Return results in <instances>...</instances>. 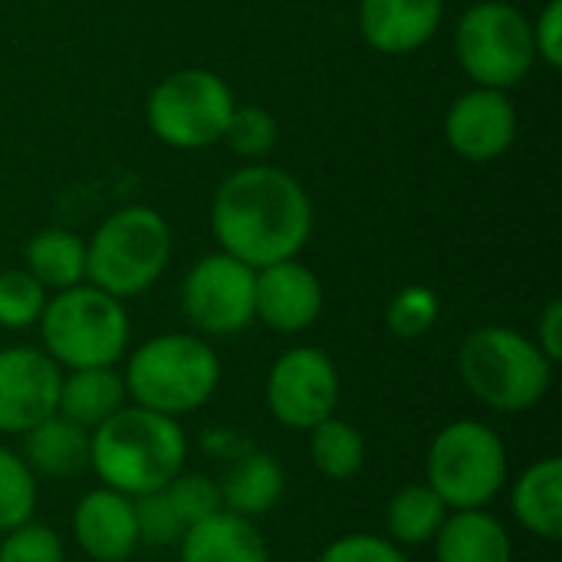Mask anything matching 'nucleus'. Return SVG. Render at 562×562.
<instances>
[{"label": "nucleus", "instance_id": "f257e3e1", "mask_svg": "<svg viewBox=\"0 0 562 562\" xmlns=\"http://www.w3.org/2000/svg\"><path fill=\"white\" fill-rule=\"evenodd\" d=\"M211 234L217 250L254 270L293 260L313 237V201L293 171L247 161L217 184Z\"/></svg>", "mask_w": 562, "mask_h": 562}, {"label": "nucleus", "instance_id": "f03ea898", "mask_svg": "<svg viewBox=\"0 0 562 562\" xmlns=\"http://www.w3.org/2000/svg\"><path fill=\"white\" fill-rule=\"evenodd\" d=\"M184 461L188 435L181 422L142 405H122L89 435L92 474L102 487H112L132 501L168 487V481L184 471Z\"/></svg>", "mask_w": 562, "mask_h": 562}, {"label": "nucleus", "instance_id": "7ed1b4c3", "mask_svg": "<svg viewBox=\"0 0 562 562\" xmlns=\"http://www.w3.org/2000/svg\"><path fill=\"white\" fill-rule=\"evenodd\" d=\"M122 379L132 405L181 422L221 389V356L198 333H161L125 356Z\"/></svg>", "mask_w": 562, "mask_h": 562}, {"label": "nucleus", "instance_id": "20e7f679", "mask_svg": "<svg viewBox=\"0 0 562 562\" xmlns=\"http://www.w3.org/2000/svg\"><path fill=\"white\" fill-rule=\"evenodd\" d=\"M553 362L530 336L510 326H481L458 349L464 389L491 412L520 415L537 408L553 385Z\"/></svg>", "mask_w": 562, "mask_h": 562}, {"label": "nucleus", "instance_id": "39448f33", "mask_svg": "<svg viewBox=\"0 0 562 562\" xmlns=\"http://www.w3.org/2000/svg\"><path fill=\"white\" fill-rule=\"evenodd\" d=\"M171 250L175 240L161 211L148 204H125L86 240V283L125 303L161 280L171 263Z\"/></svg>", "mask_w": 562, "mask_h": 562}, {"label": "nucleus", "instance_id": "423d86ee", "mask_svg": "<svg viewBox=\"0 0 562 562\" xmlns=\"http://www.w3.org/2000/svg\"><path fill=\"white\" fill-rule=\"evenodd\" d=\"M36 329L43 342L40 349L63 372L119 366L132 342V319L125 303L92 283H76L53 293Z\"/></svg>", "mask_w": 562, "mask_h": 562}, {"label": "nucleus", "instance_id": "0eeeda50", "mask_svg": "<svg viewBox=\"0 0 562 562\" xmlns=\"http://www.w3.org/2000/svg\"><path fill=\"white\" fill-rule=\"evenodd\" d=\"M507 477V445L477 418H458L445 425L428 445L425 484L448 504V510L491 507L504 494Z\"/></svg>", "mask_w": 562, "mask_h": 562}, {"label": "nucleus", "instance_id": "6e6552de", "mask_svg": "<svg viewBox=\"0 0 562 562\" xmlns=\"http://www.w3.org/2000/svg\"><path fill=\"white\" fill-rule=\"evenodd\" d=\"M454 56L474 86L510 92L537 66L533 23L507 0H474L454 26Z\"/></svg>", "mask_w": 562, "mask_h": 562}, {"label": "nucleus", "instance_id": "1a4fd4ad", "mask_svg": "<svg viewBox=\"0 0 562 562\" xmlns=\"http://www.w3.org/2000/svg\"><path fill=\"white\" fill-rule=\"evenodd\" d=\"M237 99L214 69L188 66L155 82L145 102V122L151 135L178 151L211 148L224 138L227 119Z\"/></svg>", "mask_w": 562, "mask_h": 562}, {"label": "nucleus", "instance_id": "9d476101", "mask_svg": "<svg viewBox=\"0 0 562 562\" xmlns=\"http://www.w3.org/2000/svg\"><path fill=\"white\" fill-rule=\"evenodd\" d=\"M342 398L336 362L316 346H293L280 352L263 382V402L277 425L310 431L333 418Z\"/></svg>", "mask_w": 562, "mask_h": 562}, {"label": "nucleus", "instance_id": "9b49d317", "mask_svg": "<svg viewBox=\"0 0 562 562\" xmlns=\"http://www.w3.org/2000/svg\"><path fill=\"white\" fill-rule=\"evenodd\" d=\"M257 270L237 257L214 250L201 257L181 280V313L198 336H237L254 323Z\"/></svg>", "mask_w": 562, "mask_h": 562}, {"label": "nucleus", "instance_id": "f8f14e48", "mask_svg": "<svg viewBox=\"0 0 562 562\" xmlns=\"http://www.w3.org/2000/svg\"><path fill=\"white\" fill-rule=\"evenodd\" d=\"M63 369L36 346L0 349V435H26L56 415Z\"/></svg>", "mask_w": 562, "mask_h": 562}, {"label": "nucleus", "instance_id": "ddd939ff", "mask_svg": "<svg viewBox=\"0 0 562 562\" xmlns=\"http://www.w3.org/2000/svg\"><path fill=\"white\" fill-rule=\"evenodd\" d=\"M517 125L520 122L510 92L474 86L451 102L445 115V142L458 158L471 165H487L514 148Z\"/></svg>", "mask_w": 562, "mask_h": 562}, {"label": "nucleus", "instance_id": "4468645a", "mask_svg": "<svg viewBox=\"0 0 562 562\" xmlns=\"http://www.w3.org/2000/svg\"><path fill=\"white\" fill-rule=\"evenodd\" d=\"M326 290L316 270L293 260H280L257 270L254 280V323L280 336H300L323 316Z\"/></svg>", "mask_w": 562, "mask_h": 562}, {"label": "nucleus", "instance_id": "2eb2a0df", "mask_svg": "<svg viewBox=\"0 0 562 562\" xmlns=\"http://www.w3.org/2000/svg\"><path fill=\"white\" fill-rule=\"evenodd\" d=\"M69 527L79 553L92 562H128L142 547L135 501L112 487L86 491L72 510Z\"/></svg>", "mask_w": 562, "mask_h": 562}, {"label": "nucleus", "instance_id": "dca6fc26", "mask_svg": "<svg viewBox=\"0 0 562 562\" xmlns=\"http://www.w3.org/2000/svg\"><path fill=\"white\" fill-rule=\"evenodd\" d=\"M445 0H359V33L382 56H412L435 40Z\"/></svg>", "mask_w": 562, "mask_h": 562}, {"label": "nucleus", "instance_id": "f3484780", "mask_svg": "<svg viewBox=\"0 0 562 562\" xmlns=\"http://www.w3.org/2000/svg\"><path fill=\"white\" fill-rule=\"evenodd\" d=\"M178 562H270V547L257 520L221 507L181 533Z\"/></svg>", "mask_w": 562, "mask_h": 562}, {"label": "nucleus", "instance_id": "a211bd4d", "mask_svg": "<svg viewBox=\"0 0 562 562\" xmlns=\"http://www.w3.org/2000/svg\"><path fill=\"white\" fill-rule=\"evenodd\" d=\"M431 547L435 562H514L510 530L487 507L451 510Z\"/></svg>", "mask_w": 562, "mask_h": 562}, {"label": "nucleus", "instance_id": "6ab92c4d", "mask_svg": "<svg viewBox=\"0 0 562 562\" xmlns=\"http://www.w3.org/2000/svg\"><path fill=\"white\" fill-rule=\"evenodd\" d=\"M514 520L537 540L560 543L562 537V461L540 458L533 461L510 487Z\"/></svg>", "mask_w": 562, "mask_h": 562}, {"label": "nucleus", "instance_id": "aec40b11", "mask_svg": "<svg viewBox=\"0 0 562 562\" xmlns=\"http://www.w3.org/2000/svg\"><path fill=\"white\" fill-rule=\"evenodd\" d=\"M217 487H221L224 510L240 514L247 520H257V517L270 514L283 501L286 471H283V464L273 454L254 448L244 458L227 464V471L217 481Z\"/></svg>", "mask_w": 562, "mask_h": 562}, {"label": "nucleus", "instance_id": "412c9836", "mask_svg": "<svg viewBox=\"0 0 562 562\" xmlns=\"http://www.w3.org/2000/svg\"><path fill=\"white\" fill-rule=\"evenodd\" d=\"M122 405H128V392H125V379H122V372L115 366L63 372L56 415L76 422L79 428L95 431Z\"/></svg>", "mask_w": 562, "mask_h": 562}, {"label": "nucleus", "instance_id": "4be33fe9", "mask_svg": "<svg viewBox=\"0 0 562 562\" xmlns=\"http://www.w3.org/2000/svg\"><path fill=\"white\" fill-rule=\"evenodd\" d=\"M89 435L63 415H49L23 435L20 458L43 477H79L89 471Z\"/></svg>", "mask_w": 562, "mask_h": 562}, {"label": "nucleus", "instance_id": "5701e85b", "mask_svg": "<svg viewBox=\"0 0 562 562\" xmlns=\"http://www.w3.org/2000/svg\"><path fill=\"white\" fill-rule=\"evenodd\" d=\"M23 270L46 293L86 283V240L66 227L36 231L23 247Z\"/></svg>", "mask_w": 562, "mask_h": 562}, {"label": "nucleus", "instance_id": "b1692460", "mask_svg": "<svg viewBox=\"0 0 562 562\" xmlns=\"http://www.w3.org/2000/svg\"><path fill=\"white\" fill-rule=\"evenodd\" d=\"M448 514V504L425 481L405 484L392 494L385 507V537L402 550L428 547L438 537Z\"/></svg>", "mask_w": 562, "mask_h": 562}, {"label": "nucleus", "instance_id": "393cba45", "mask_svg": "<svg viewBox=\"0 0 562 562\" xmlns=\"http://www.w3.org/2000/svg\"><path fill=\"white\" fill-rule=\"evenodd\" d=\"M306 435H310V461L323 477L352 481L362 474L369 448H366L362 431L352 422L333 415V418L319 422L316 428H310Z\"/></svg>", "mask_w": 562, "mask_h": 562}, {"label": "nucleus", "instance_id": "a878e982", "mask_svg": "<svg viewBox=\"0 0 562 562\" xmlns=\"http://www.w3.org/2000/svg\"><path fill=\"white\" fill-rule=\"evenodd\" d=\"M36 501V474L16 451L0 445V533L33 520Z\"/></svg>", "mask_w": 562, "mask_h": 562}, {"label": "nucleus", "instance_id": "bb28decb", "mask_svg": "<svg viewBox=\"0 0 562 562\" xmlns=\"http://www.w3.org/2000/svg\"><path fill=\"white\" fill-rule=\"evenodd\" d=\"M441 316V300L431 286H422V283H408L402 286L389 306H385V329L395 336V339H422L435 329Z\"/></svg>", "mask_w": 562, "mask_h": 562}, {"label": "nucleus", "instance_id": "cd10ccee", "mask_svg": "<svg viewBox=\"0 0 562 562\" xmlns=\"http://www.w3.org/2000/svg\"><path fill=\"white\" fill-rule=\"evenodd\" d=\"M280 138V125L273 119V112H267L263 105H234L224 138L227 148L247 161H263Z\"/></svg>", "mask_w": 562, "mask_h": 562}, {"label": "nucleus", "instance_id": "c85d7f7f", "mask_svg": "<svg viewBox=\"0 0 562 562\" xmlns=\"http://www.w3.org/2000/svg\"><path fill=\"white\" fill-rule=\"evenodd\" d=\"M49 293L23 270H0V329L20 333L40 323Z\"/></svg>", "mask_w": 562, "mask_h": 562}, {"label": "nucleus", "instance_id": "c756f323", "mask_svg": "<svg viewBox=\"0 0 562 562\" xmlns=\"http://www.w3.org/2000/svg\"><path fill=\"white\" fill-rule=\"evenodd\" d=\"M175 514L181 517L184 527L198 524V520H207L211 514H217L224 504H221V487H217V477L211 474H201V471H178L168 487H165Z\"/></svg>", "mask_w": 562, "mask_h": 562}, {"label": "nucleus", "instance_id": "7c9ffc66", "mask_svg": "<svg viewBox=\"0 0 562 562\" xmlns=\"http://www.w3.org/2000/svg\"><path fill=\"white\" fill-rule=\"evenodd\" d=\"M0 562H66V547L53 527L26 520L0 533Z\"/></svg>", "mask_w": 562, "mask_h": 562}, {"label": "nucleus", "instance_id": "2f4dec72", "mask_svg": "<svg viewBox=\"0 0 562 562\" xmlns=\"http://www.w3.org/2000/svg\"><path fill=\"white\" fill-rule=\"evenodd\" d=\"M135 520H138V540H142V547H155V550L178 547L181 533L188 530L181 524V517L175 514L165 487L135 497Z\"/></svg>", "mask_w": 562, "mask_h": 562}, {"label": "nucleus", "instance_id": "473e14b6", "mask_svg": "<svg viewBox=\"0 0 562 562\" xmlns=\"http://www.w3.org/2000/svg\"><path fill=\"white\" fill-rule=\"evenodd\" d=\"M316 562H408V553L379 533H346L333 540Z\"/></svg>", "mask_w": 562, "mask_h": 562}, {"label": "nucleus", "instance_id": "72a5a7b5", "mask_svg": "<svg viewBox=\"0 0 562 562\" xmlns=\"http://www.w3.org/2000/svg\"><path fill=\"white\" fill-rule=\"evenodd\" d=\"M533 23V49L537 63H547L550 69L562 66V0H547Z\"/></svg>", "mask_w": 562, "mask_h": 562}, {"label": "nucleus", "instance_id": "f704fd0d", "mask_svg": "<svg viewBox=\"0 0 562 562\" xmlns=\"http://www.w3.org/2000/svg\"><path fill=\"white\" fill-rule=\"evenodd\" d=\"M201 451L207 454V458H214V461H224V464H231V461H237V458H244L247 451H254L257 445L244 435V431H237V428H207L204 435H201Z\"/></svg>", "mask_w": 562, "mask_h": 562}, {"label": "nucleus", "instance_id": "c9c22d12", "mask_svg": "<svg viewBox=\"0 0 562 562\" xmlns=\"http://www.w3.org/2000/svg\"><path fill=\"white\" fill-rule=\"evenodd\" d=\"M537 349L557 366L562 359V300H550L537 316V333L530 336Z\"/></svg>", "mask_w": 562, "mask_h": 562}]
</instances>
